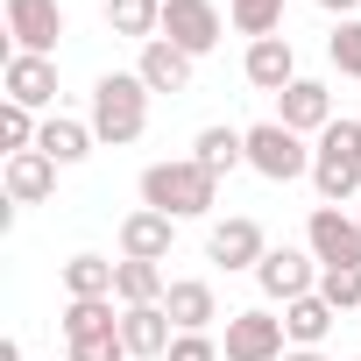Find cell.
Returning a JSON list of instances; mask_svg holds the SVG:
<instances>
[{
	"label": "cell",
	"instance_id": "1",
	"mask_svg": "<svg viewBox=\"0 0 361 361\" xmlns=\"http://www.w3.org/2000/svg\"><path fill=\"white\" fill-rule=\"evenodd\" d=\"M142 206L149 213H170V220H199V213H213L220 206V177L206 170V163H149L142 170Z\"/></svg>",
	"mask_w": 361,
	"mask_h": 361
},
{
	"label": "cell",
	"instance_id": "2",
	"mask_svg": "<svg viewBox=\"0 0 361 361\" xmlns=\"http://www.w3.org/2000/svg\"><path fill=\"white\" fill-rule=\"evenodd\" d=\"M142 128H149V85L135 71H106L92 85V135L128 149V142H142Z\"/></svg>",
	"mask_w": 361,
	"mask_h": 361
},
{
	"label": "cell",
	"instance_id": "3",
	"mask_svg": "<svg viewBox=\"0 0 361 361\" xmlns=\"http://www.w3.org/2000/svg\"><path fill=\"white\" fill-rule=\"evenodd\" d=\"M312 185L326 206H347L361 192V121H333L312 149Z\"/></svg>",
	"mask_w": 361,
	"mask_h": 361
},
{
	"label": "cell",
	"instance_id": "4",
	"mask_svg": "<svg viewBox=\"0 0 361 361\" xmlns=\"http://www.w3.org/2000/svg\"><path fill=\"white\" fill-rule=\"evenodd\" d=\"M248 170H262L269 185H290V177L312 170V149H305V135H290L283 121H262V128H248Z\"/></svg>",
	"mask_w": 361,
	"mask_h": 361
},
{
	"label": "cell",
	"instance_id": "5",
	"mask_svg": "<svg viewBox=\"0 0 361 361\" xmlns=\"http://www.w3.org/2000/svg\"><path fill=\"white\" fill-rule=\"evenodd\" d=\"M220 8L213 0H163V43H177L185 57H206L213 43H220Z\"/></svg>",
	"mask_w": 361,
	"mask_h": 361
},
{
	"label": "cell",
	"instance_id": "6",
	"mask_svg": "<svg viewBox=\"0 0 361 361\" xmlns=\"http://www.w3.org/2000/svg\"><path fill=\"white\" fill-rule=\"evenodd\" d=\"M305 241H312L319 269L361 262V220H354V213H340V206H312V220H305Z\"/></svg>",
	"mask_w": 361,
	"mask_h": 361
},
{
	"label": "cell",
	"instance_id": "7",
	"mask_svg": "<svg viewBox=\"0 0 361 361\" xmlns=\"http://www.w3.org/2000/svg\"><path fill=\"white\" fill-rule=\"evenodd\" d=\"M283 319H269V312H227V340H220V354L227 361H283Z\"/></svg>",
	"mask_w": 361,
	"mask_h": 361
},
{
	"label": "cell",
	"instance_id": "8",
	"mask_svg": "<svg viewBox=\"0 0 361 361\" xmlns=\"http://www.w3.org/2000/svg\"><path fill=\"white\" fill-rule=\"evenodd\" d=\"M8 36L22 57H50L64 36V8L57 0H8Z\"/></svg>",
	"mask_w": 361,
	"mask_h": 361
},
{
	"label": "cell",
	"instance_id": "9",
	"mask_svg": "<svg viewBox=\"0 0 361 361\" xmlns=\"http://www.w3.org/2000/svg\"><path fill=\"white\" fill-rule=\"evenodd\" d=\"M319 255H298V248H269L262 255V269H255V283L276 298V305H298V298H312L319 290V269H312Z\"/></svg>",
	"mask_w": 361,
	"mask_h": 361
},
{
	"label": "cell",
	"instance_id": "10",
	"mask_svg": "<svg viewBox=\"0 0 361 361\" xmlns=\"http://www.w3.org/2000/svg\"><path fill=\"white\" fill-rule=\"evenodd\" d=\"M170 340H177V326H170L163 305H121V347H128V361H163Z\"/></svg>",
	"mask_w": 361,
	"mask_h": 361
},
{
	"label": "cell",
	"instance_id": "11",
	"mask_svg": "<svg viewBox=\"0 0 361 361\" xmlns=\"http://www.w3.org/2000/svg\"><path fill=\"white\" fill-rule=\"evenodd\" d=\"M276 121H283L290 135H326V128H333V92H326L319 78H298V85L276 92Z\"/></svg>",
	"mask_w": 361,
	"mask_h": 361
},
{
	"label": "cell",
	"instance_id": "12",
	"mask_svg": "<svg viewBox=\"0 0 361 361\" xmlns=\"http://www.w3.org/2000/svg\"><path fill=\"white\" fill-rule=\"evenodd\" d=\"M64 340H71V354H78V347H121V312H114V298H71V305H64Z\"/></svg>",
	"mask_w": 361,
	"mask_h": 361
},
{
	"label": "cell",
	"instance_id": "13",
	"mask_svg": "<svg viewBox=\"0 0 361 361\" xmlns=\"http://www.w3.org/2000/svg\"><path fill=\"white\" fill-rule=\"evenodd\" d=\"M206 255H213L220 269H262V255H269V241H262V227H255L248 213H234V220H220V227H213V241H206Z\"/></svg>",
	"mask_w": 361,
	"mask_h": 361
},
{
	"label": "cell",
	"instance_id": "14",
	"mask_svg": "<svg viewBox=\"0 0 361 361\" xmlns=\"http://www.w3.org/2000/svg\"><path fill=\"white\" fill-rule=\"evenodd\" d=\"M170 241H177V220L170 213H128L121 220V255L128 262H170Z\"/></svg>",
	"mask_w": 361,
	"mask_h": 361
},
{
	"label": "cell",
	"instance_id": "15",
	"mask_svg": "<svg viewBox=\"0 0 361 361\" xmlns=\"http://www.w3.org/2000/svg\"><path fill=\"white\" fill-rule=\"evenodd\" d=\"M241 71H248L255 92H283V85H298V50H290L283 36H262V43H248Z\"/></svg>",
	"mask_w": 361,
	"mask_h": 361
},
{
	"label": "cell",
	"instance_id": "16",
	"mask_svg": "<svg viewBox=\"0 0 361 361\" xmlns=\"http://www.w3.org/2000/svg\"><path fill=\"white\" fill-rule=\"evenodd\" d=\"M8 99L15 106H29V114H43V106H57V64L50 57H8Z\"/></svg>",
	"mask_w": 361,
	"mask_h": 361
},
{
	"label": "cell",
	"instance_id": "17",
	"mask_svg": "<svg viewBox=\"0 0 361 361\" xmlns=\"http://www.w3.org/2000/svg\"><path fill=\"white\" fill-rule=\"evenodd\" d=\"M8 206H43L50 192H57V163L43 156V149H22V156H8Z\"/></svg>",
	"mask_w": 361,
	"mask_h": 361
},
{
	"label": "cell",
	"instance_id": "18",
	"mask_svg": "<svg viewBox=\"0 0 361 361\" xmlns=\"http://www.w3.org/2000/svg\"><path fill=\"white\" fill-rule=\"evenodd\" d=\"M163 312H170L177 333H206V326L220 319V298H213V283H199V276H177V283L163 290Z\"/></svg>",
	"mask_w": 361,
	"mask_h": 361
},
{
	"label": "cell",
	"instance_id": "19",
	"mask_svg": "<svg viewBox=\"0 0 361 361\" xmlns=\"http://www.w3.org/2000/svg\"><path fill=\"white\" fill-rule=\"evenodd\" d=\"M135 78L149 85V92H192V57L177 50V43H142V64H135Z\"/></svg>",
	"mask_w": 361,
	"mask_h": 361
},
{
	"label": "cell",
	"instance_id": "20",
	"mask_svg": "<svg viewBox=\"0 0 361 361\" xmlns=\"http://www.w3.org/2000/svg\"><path fill=\"white\" fill-rule=\"evenodd\" d=\"M92 142H99V135H92V121H64V114H50V121H43V135H36V149H43L57 170H64V163H85V156H92Z\"/></svg>",
	"mask_w": 361,
	"mask_h": 361
},
{
	"label": "cell",
	"instance_id": "21",
	"mask_svg": "<svg viewBox=\"0 0 361 361\" xmlns=\"http://www.w3.org/2000/svg\"><path fill=\"white\" fill-rule=\"evenodd\" d=\"M192 163H206L213 177H227L234 163H248V135H241V128H199V142H192Z\"/></svg>",
	"mask_w": 361,
	"mask_h": 361
},
{
	"label": "cell",
	"instance_id": "22",
	"mask_svg": "<svg viewBox=\"0 0 361 361\" xmlns=\"http://www.w3.org/2000/svg\"><path fill=\"white\" fill-rule=\"evenodd\" d=\"M333 319H340V312H333L319 290L298 298V305H283V333H290V347H319V340L333 333Z\"/></svg>",
	"mask_w": 361,
	"mask_h": 361
},
{
	"label": "cell",
	"instance_id": "23",
	"mask_svg": "<svg viewBox=\"0 0 361 361\" xmlns=\"http://www.w3.org/2000/svg\"><path fill=\"white\" fill-rule=\"evenodd\" d=\"M163 262H128L121 255V269H114V298L121 305H163Z\"/></svg>",
	"mask_w": 361,
	"mask_h": 361
},
{
	"label": "cell",
	"instance_id": "24",
	"mask_svg": "<svg viewBox=\"0 0 361 361\" xmlns=\"http://www.w3.org/2000/svg\"><path fill=\"white\" fill-rule=\"evenodd\" d=\"M106 22H114V36L156 43L163 36V0H106Z\"/></svg>",
	"mask_w": 361,
	"mask_h": 361
},
{
	"label": "cell",
	"instance_id": "25",
	"mask_svg": "<svg viewBox=\"0 0 361 361\" xmlns=\"http://www.w3.org/2000/svg\"><path fill=\"white\" fill-rule=\"evenodd\" d=\"M114 269L121 262H106V255H71L64 262V290L71 298H114Z\"/></svg>",
	"mask_w": 361,
	"mask_h": 361
},
{
	"label": "cell",
	"instance_id": "26",
	"mask_svg": "<svg viewBox=\"0 0 361 361\" xmlns=\"http://www.w3.org/2000/svg\"><path fill=\"white\" fill-rule=\"evenodd\" d=\"M227 22H234L248 43H262V36L283 29V0H227Z\"/></svg>",
	"mask_w": 361,
	"mask_h": 361
},
{
	"label": "cell",
	"instance_id": "27",
	"mask_svg": "<svg viewBox=\"0 0 361 361\" xmlns=\"http://www.w3.org/2000/svg\"><path fill=\"white\" fill-rule=\"evenodd\" d=\"M319 298L333 312H361V262H340V269H319Z\"/></svg>",
	"mask_w": 361,
	"mask_h": 361
},
{
	"label": "cell",
	"instance_id": "28",
	"mask_svg": "<svg viewBox=\"0 0 361 361\" xmlns=\"http://www.w3.org/2000/svg\"><path fill=\"white\" fill-rule=\"evenodd\" d=\"M36 135H43V128H36V114H29V106H15V99L0 106V142H8V156L36 149Z\"/></svg>",
	"mask_w": 361,
	"mask_h": 361
},
{
	"label": "cell",
	"instance_id": "29",
	"mask_svg": "<svg viewBox=\"0 0 361 361\" xmlns=\"http://www.w3.org/2000/svg\"><path fill=\"white\" fill-rule=\"evenodd\" d=\"M326 57H333L347 78H361V22H340V29L326 36Z\"/></svg>",
	"mask_w": 361,
	"mask_h": 361
},
{
	"label": "cell",
	"instance_id": "30",
	"mask_svg": "<svg viewBox=\"0 0 361 361\" xmlns=\"http://www.w3.org/2000/svg\"><path fill=\"white\" fill-rule=\"evenodd\" d=\"M163 361H227V354H220V340H206V333H177Z\"/></svg>",
	"mask_w": 361,
	"mask_h": 361
},
{
	"label": "cell",
	"instance_id": "31",
	"mask_svg": "<svg viewBox=\"0 0 361 361\" xmlns=\"http://www.w3.org/2000/svg\"><path fill=\"white\" fill-rule=\"evenodd\" d=\"M319 8H326V15H340V22H347V8H361V0H319Z\"/></svg>",
	"mask_w": 361,
	"mask_h": 361
},
{
	"label": "cell",
	"instance_id": "32",
	"mask_svg": "<svg viewBox=\"0 0 361 361\" xmlns=\"http://www.w3.org/2000/svg\"><path fill=\"white\" fill-rule=\"evenodd\" d=\"M283 361H326V354H319V347H290Z\"/></svg>",
	"mask_w": 361,
	"mask_h": 361
},
{
	"label": "cell",
	"instance_id": "33",
	"mask_svg": "<svg viewBox=\"0 0 361 361\" xmlns=\"http://www.w3.org/2000/svg\"><path fill=\"white\" fill-rule=\"evenodd\" d=\"M354 220H361V213H354Z\"/></svg>",
	"mask_w": 361,
	"mask_h": 361
}]
</instances>
